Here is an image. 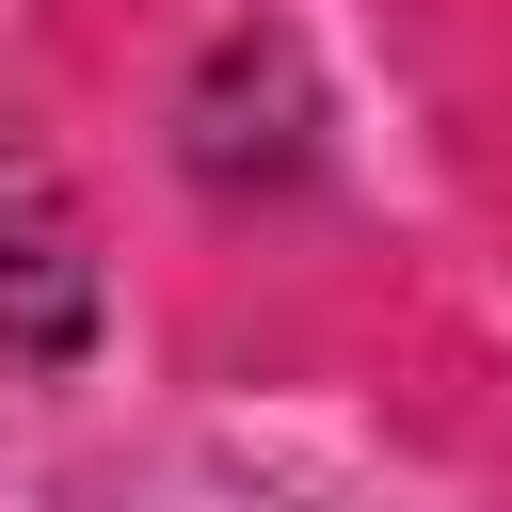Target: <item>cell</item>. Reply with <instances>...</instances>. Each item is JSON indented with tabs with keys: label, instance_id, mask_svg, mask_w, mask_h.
Wrapping results in <instances>:
<instances>
[{
	"label": "cell",
	"instance_id": "6da1fadb",
	"mask_svg": "<svg viewBox=\"0 0 512 512\" xmlns=\"http://www.w3.org/2000/svg\"><path fill=\"white\" fill-rule=\"evenodd\" d=\"M80 320H96L80 208H64V176L32 160V128H0V352H64Z\"/></svg>",
	"mask_w": 512,
	"mask_h": 512
}]
</instances>
